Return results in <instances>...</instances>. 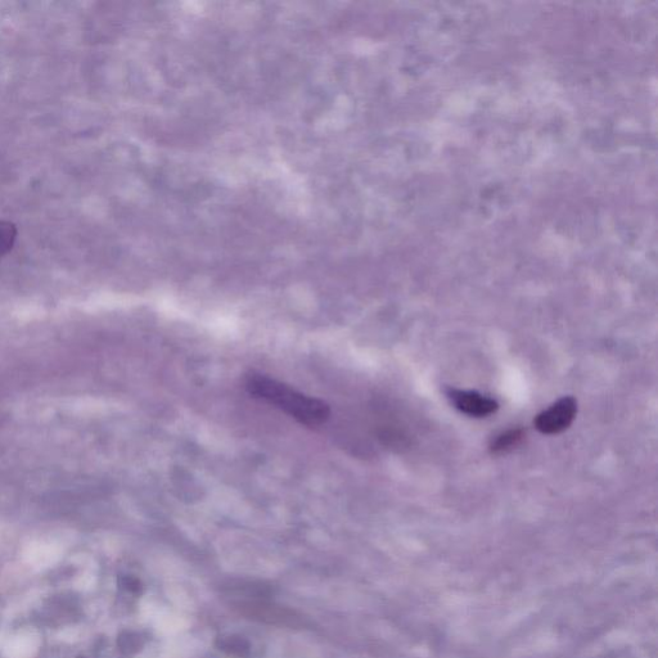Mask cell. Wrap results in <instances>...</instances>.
Returning <instances> with one entry per match:
<instances>
[{
	"label": "cell",
	"instance_id": "obj_6",
	"mask_svg": "<svg viewBox=\"0 0 658 658\" xmlns=\"http://www.w3.org/2000/svg\"><path fill=\"white\" fill-rule=\"evenodd\" d=\"M220 650H223L228 655L238 657V658H247L250 657L251 647L250 643L241 637H225L220 641L219 644Z\"/></svg>",
	"mask_w": 658,
	"mask_h": 658
},
{
	"label": "cell",
	"instance_id": "obj_7",
	"mask_svg": "<svg viewBox=\"0 0 658 658\" xmlns=\"http://www.w3.org/2000/svg\"><path fill=\"white\" fill-rule=\"evenodd\" d=\"M16 238V225L9 222H0V259L12 250Z\"/></svg>",
	"mask_w": 658,
	"mask_h": 658
},
{
	"label": "cell",
	"instance_id": "obj_1",
	"mask_svg": "<svg viewBox=\"0 0 658 658\" xmlns=\"http://www.w3.org/2000/svg\"><path fill=\"white\" fill-rule=\"evenodd\" d=\"M246 390L254 398L273 405L304 426H322L331 416V408L326 401L305 395L264 374H250L246 378Z\"/></svg>",
	"mask_w": 658,
	"mask_h": 658
},
{
	"label": "cell",
	"instance_id": "obj_3",
	"mask_svg": "<svg viewBox=\"0 0 658 658\" xmlns=\"http://www.w3.org/2000/svg\"><path fill=\"white\" fill-rule=\"evenodd\" d=\"M578 413V403L571 396L558 400L535 419L536 430L544 435L560 434L574 422Z\"/></svg>",
	"mask_w": 658,
	"mask_h": 658
},
{
	"label": "cell",
	"instance_id": "obj_4",
	"mask_svg": "<svg viewBox=\"0 0 658 658\" xmlns=\"http://www.w3.org/2000/svg\"><path fill=\"white\" fill-rule=\"evenodd\" d=\"M448 396L459 412L470 417H488L497 412L499 408L497 401L476 391L450 389Z\"/></svg>",
	"mask_w": 658,
	"mask_h": 658
},
{
	"label": "cell",
	"instance_id": "obj_2",
	"mask_svg": "<svg viewBox=\"0 0 658 658\" xmlns=\"http://www.w3.org/2000/svg\"><path fill=\"white\" fill-rule=\"evenodd\" d=\"M264 596L265 594H261V592L243 593L240 599L233 603V606L242 616L259 621V623L290 629H299L306 625L303 616L297 614L296 611L276 605Z\"/></svg>",
	"mask_w": 658,
	"mask_h": 658
},
{
	"label": "cell",
	"instance_id": "obj_5",
	"mask_svg": "<svg viewBox=\"0 0 658 658\" xmlns=\"http://www.w3.org/2000/svg\"><path fill=\"white\" fill-rule=\"evenodd\" d=\"M524 436V431L520 430V428L504 432V434L499 435L494 440V443L491 444V452L495 454L507 453L509 450L516 448L522 439H524Z\"/></svg>",
	"mask_w": 658,
	"mask_h": 658
}]
</instances>
